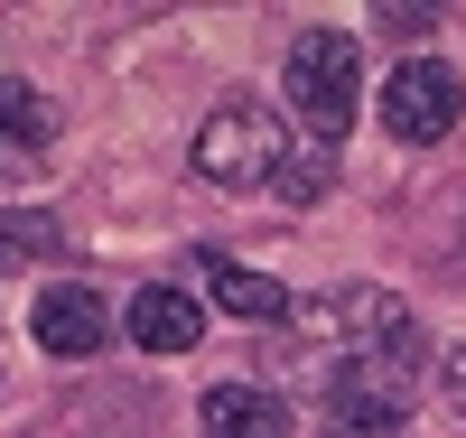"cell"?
I'll return each mask as SVG.
<instances>
[{
	"mask_svg": "<svg viewBox=\"0 0 466 438\" xmlns=\"http://www.w3.org/2000/svg\"><path fill=\"white\" fill-rule=\"evenodd\" d=\"M197 280H206V299L215 308H233V317H289L299 299H289V280H270V270H252V261H224V252H197Z\"/></svg>",
	"mask_w": 466,
	"mask_h": 438,
	"instance_id": "obj_8",
	"label": "cell"
},
{
	"mask_svg": "<svg viewBox=\"0 0 466 438\" xmlns=\"http://www.w3.org/2000/svg\"><path fill=\"white\" fill-rule=\"evenodd\" d=\"M401 336H420V327H410V308L392 290H327V299H299L289 308V364L299 373H327V382L345 364H364V354L401 345Z\"/></svg>",
	"mask_w": 466,
	"mask_h": 438,
	"instance_id": "obj_1",
	"label": "cell"
},
{
	"mask_svg": "<svg viewBox=\"0 0 466 438\" xmlns=\"http://www.w3.org/2000/svg\"><path fill=\"white\" fill-rule=\"evenodd\" d=\"M420 382H430V364H420V336L364 354V364H345V373L327 382V438H410Z\"/></svg>",
	"mask_w": 466,
	"mask_h": 438,
	"instance_id": "obj_3",
	"label": "cell"
},
{
	"mask_svg": "<svg viewBox=\"0 0 466 438\" xmlns=\"http://www.w3.org/2000/svg\"><path fill=\"white\" fill-rule=\"evenodd\" d=\"M197 420H206V438H289V402L270 382H215Z\"/></svg>",
	"mask_w": 466,
	"mask_h": 438,
	"instance_id": "obj_7",
	"label": "cell"
},
{
	"mask_svg": "<svg viewBox=\"0 0 466 438\" xmlns=\"http://www.w3.org/2000/svg\"><path fill=\"white\" fill-rule=\"evenodd\" d=\"M457 112H466V94H457V75L439 56H401L382 75V131L392 140H448Z\"/></svg>",
	"mask_w": 466,
	"mask_h": 438,
	"instance_id": "obj_5",
	"label": "cell"
},
{
	"mask_svg": "<svg viewBox=\"0 0 466 438\" xmlns=\"http://www.w3.org/2000/svg\"><path fill=\"white\" fill-rule=\"evenodd\" d=\"M47 131H56V112H47V94H28L19 75H0V149H47Z\"/></svg>",
	"mask_w": 466,
	"mask_h": 438,
	"instance_id": "obj_10",
	"label": "cell"
},
{
	"mask_svg": "<svg viewBox=\"0 0 466 438\" xmlns=\"http://www.w3.org/2000/svg\"><path fill=\"white\" fill-rule=\"evenodd\" d=\"M355 103H364V47L336 37V28L299 37V47H289V112L308 122V140L336 149V131L355 122Z\"/></svg>",
	"mask_w": 466,
	"mask_h": 438,
	"instance_id": "obj_4",
	"label": "cell"
},
{
	"mask_svg": "<svg viewBox=\"0 0 466 438\" xmlns=\"http://www.w3.org/2000/svg\"><path fill=\"white\" fill-rule=\"evenodd\" d=\"M122 327H131V345H140V354H187V345L206 336V308L187 299V290H168V280H159V290H140V299H131Z\"/></svg>",
	"mask_w": 466,
	"mask_h": 438,
	"instance_id": "obj_9",
	"label": "cell"
},
{
	"mask_svg": "<svg viewBox=\"0 0 466 438\" xmlns=\"http://www.w3.org/2000/svg\"><path fill=\"white\" fill-rule=\"evenodd\" d=\"M28 327H37L47 354H94V345H103V299H94L85 280H47L37 308H28Z\"/></svg>",
	"mask_w": 466,
	"mask_h": 438,
	"instance_id": "obj_6",
	"label": "cell"
},
{
	"mask_svg": "<svg viewBox=\"0 0 466 438\" xmlns=\"http://www.w3.org/2000/svg\"><path fill=\"white\" fill-rule=\"evenodd\" d=\"M299 168V140H289V122L270 103H252V94H224L206 122H197V178H215V187H233V196H252V187H280Z\"/></svg>",
	"mask_w": 466,
	"mask_h": 438,
	"instance_id": "obj_2",
	"label": "cell"
}]
</instances>
